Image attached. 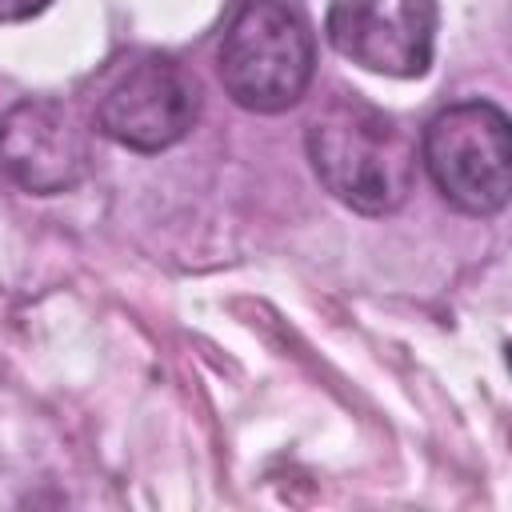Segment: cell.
I'll return each mask as SVG.
<instances>
[{
  "label": "cell",
  "instance_id": "cell-3",
  "mask_svg": "<svg viewBox=\"0 0 512 512\" xmlns=\"http://www.w3.org/2000/svg\"><path fill=\"white\" fill-rule=\"evenodd\" d=\"M424 168L440 196L468 216H496L512 192V128L492 100L440 108L424 128Z\"/></svg>",
  "mask_w": 512,
  "mask_h": 512
},
{
  "label": "cell",
  "instance_id": "cell-2",
  "mask_svg": "<svg viewBox=\"0 0 512 512\" xmlns=\"http://www.w3.org/2000/svg\"><path fill=\"white\" fill-rule=\"evenodd\" d=\"M316 68L308 24L280 0H240L220 32L216 72L224 92L248 112L292 108Z\"/></svg>",
  "mask_w": 512,
  "mask_h": 512
},
{
  "label": "cell",
  "instance_id": "cell-6",
  "mask_svg": "<svg viewBox=\"0 0 512 512\" xmlns=\"http://www.w3.org/2000/svg\"><path fill=\"white\" fill-rule=\"evenodd\" d=\"M92 140L80 116L48 96L20 100L0 120V168L36 196H56L88 176Z\"/></svg>",
  "mask_w": 512,
  "mask_h": 512
},
{
  "label": "cell",
  "instance_id": "cell-1",
  "mask_svg": "<svg viewBox=\"0 0 512 512\" xmlns=\"http://www.w3.org/2000/svg\"><path fill=\"white\" fill-rule=\"evenodd\" d=\"M308 160L320 184L364 216L396 212L416 184V140L364 96H332L308 124Z\"/></svg>",
  "mask_w": 512,
  "mask_h": 512
},
{
  "label": "cell",
  "instance_id": "cell-4",
  "mask_svg": "<svg viewBox=\"0 0 512 512\" xmlns=\"http://www.w3.org/2000/svg\"><path fill=\"white\" fill-rule=\"evenodd\" d=\"M200 116L196 76L164 56L136 52L108 72L96 96V124L132 152H164L180 144Z\"/></svg>",
  "mask_w": 512,
  "mask_h": 512
},
{
  "label": "cell",
  "instance_id": "cell-7",
  "mask_svg": "<svg viewBox=\"0 0 512 512\" xmlns=\"http://www.w3.org/2000/svg\"><path fill=\"white\" fill-rule=\"evenodd\" d=\"M52 0H0V24H16V20H32L48 8Z\"/></svg>",
  "mask_w": 512,
  "mask_h": 512
},
{
  "label": "cell",
  "instance_id": "cell-5",
  "mask_svg": "<svg viewBox=\"0 0 512 512\" xmlns=\"http://www.w3.org/2000/svg\"><path fill=\"white\" fill-rule=\"evenodd\" d=\"M328 44L380 76H424L436 48V0H332Z\"/></svg>",
  "mask_w": 512,
  "mask_h": 512
}]
</instances>
